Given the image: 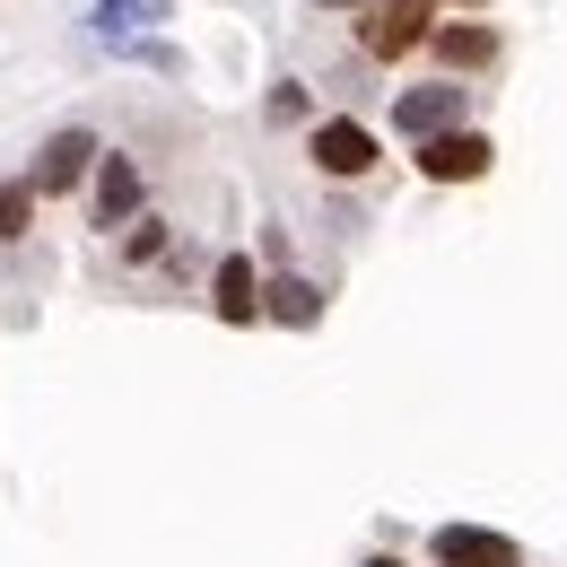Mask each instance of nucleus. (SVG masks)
<instances>
[{"label": "nucleus", "instance_id": "1", "mask_svg": "<svg viewBox=\"0 0 567 567\" xmlns=\"http://www.w3.org/2000/svg\"><path fill=\"white\" fill-rule=\"evenodd\" d=\"M306 166H315L323 184H367V175L384 166V141H375V123H358V114H323V123L306 132Z\"/></svg>", "mask_w": 567, "mask_h": 567}, {"label": "nucleus", "instance_id": "2", "mask_svg": "<svg viewBox=\"0 0 567 567\" xmlns=\"http://www.w3.org/2000/svg\"><path fill=\"white\" fill-rule=\"evenodd\" d=\"M350 27H358V53L393 71V62H411V53L427 44V27H436V18H427V0H367Z\"/></svg>", "mask_w": 567, "mask_h": 567}, {"label": "nucleus", "instance_id": "3", "mask_svg": "<svg viewBox=\"0 0 567 567\" xmlns=\"http://www.w3.org/2000/svg\"><path fill=\"white\" fill-rule=\"evenodd\" d=\"M96 157H105V141H96L87 123H62L53 141L35 148V166H27V193H35V202H71L79 184H87V166H96Z\"/></svg>", "mask_w": 567, "mask_h": 567}, {"label": "nucleus", "instance_id": "4", "mask_svg": "<svg viewBox=\"0 0 567 567\" xmlns=\"http://www.w3.org/2000/svg\"><path fill=\"white\" fill-rule=\"evenodd\" d=\"M463 114H472V87H463V79H420V87H402V96H393V132H402V141L463 132Z\"/></svg>", "mask_w": 567, "mask_h": 567}, {"label": "nucleus", "instance_id": "5", "mask_svg": "<svg viewBox=\"0 0 567 567\" xmlns=\"http://www.w3.org/2000/svg\"><path fill=\"white\" fill-rule=\"evenodd\" d=\"M141 210H148V184H141V166L105 148V157L87 166V218H96V227L114 236V227H132Z\"/></svg>", "mask_w": 567, "mask_h": 567}, {"label": "nucleus", "instance_id": "6", "mask_svg": "<svg viewBox=\"0 0 567 567\" xmlns=\"http://www.w3.org/2000/svg\"><path fill=\"white\" fill-rule=\"evenodd\" d=\"M427 567H524V542L489 533V524H436L427 533Z\"/></svg>", "mask_w": 567, "mask_h": 567}, {"label": "nucleus", "instance_id": "7", "mask_svg": "<svg viewBox=\"0 0 567 567\" xmlns=\"http://www.w3.org/2000/svg\"><path fill=\"white\" fill-rule=\"evenodd\" d=\"M420 53H436V62H445V79H472V71H497V53H506V44H497L489 18H436Z\"/></svg>", "mask_w": 567, "mask_h": 567}, {"label": "nucleus", "instance_id": "8", "mask_svg": "<svg viewBox=\"0 0 567 567\" xmlns=\"http://www.w3.org/2000/svg\"><path fill=\"white\" fill-rule=\"evenodd\" d=\"M411 166H420L427 184H481V175L497 166V148H489V132H472V123H463V132L420 141V157H411Z\"/></svg>", "mask_w": 567, "mask_h": 567}, {"label": "nucleus", "instance_id": "9", "mask_svg": "<svg viewBox=\"0 0 567 567\" xmlns=\"http://www.w3.org/2000/svg\"><path fill=\"white\" fill-rule=\"evenodd\" d=\"M210 315L227 332H254L262 323V271H254V254H218L210 262Z\"/></svg>", "mask_w": 567, "mask_h": 567}, {"label": "nucleus", "instance_id": "10", "mask_svg": "<svg viewBox=\"0 0 567 567\" xmlns=\"http://www.w3.org/2000/svg\"><path fill=\"white\" fill-rule=\"evenodd\" d=\"M323 306H332V297L306 280V271H280V280H262V315H271V323H288V332H315V323H323Z\"/></svg>", "mask_w": 567, "mask_h": 567}, {"label": "nucleus", "instance_id": "11", "mask_svg": "<svg viewBox=\"0 0 567 567\" xmlns=\"http://www.w3.org/2000/svg\"><path fill=\"white\" fill-rule=\"evenodd\" d=\"M166 254H175V227H166V218H132V227H123V245H114V262H123V271H157V262H166Z\"/></svg>", "mask_w": 567, "mask_h": 567}, {"label": "nucleus", "instance_id": "12", "mask_svg": "<svg viewBox=\"0 0 567 567\" xmlns=\"http://www.w3.org/2000/svg\"><path fill=\"white\" fill-rule=\"evenodd\" d=\"M166 18H175V0H96V35L105 44H123L141 27H166Z\"/></svg>", "mask_w": 567, "mask_h": 567}, {"label": "nucleus", "instance_id": "13", "mask_svg": "<svg viewBox=\"0 0 567 567\" xmlns=\"http://www.w3.org/2000/svg\"><path fill=\"white\" fill-rule=\"evenodd\" d=\"M27 236H35V193L18 175V184H0V245H27Z\"/></svg>", "mask_w": 567, "mask_h": 567}, {"label": "nucleus", "instance_id": "14", "mask_svg": "<svg viewBox=\"0 0 567 567\" xmlns=\"http://www.w3.org/2000/svg\"><path fill=\"white\" fill-rule=\"evenodd\" d=\"M271 123H306V87H297V79L271 87Z\"/></svg>", "mask_w": 567, "mask_h": 567}, {"label": "nucleus", "instance_id": "15", "mask_svg": "<svg viewBox=\"0 0 567 567\" xmlns=\"http://www.w3.org/2000/svg\"><path fill=\"white\" fill-rule=\"evenodd\" d=\"M358 567H411V559H402V550H367Z\"/></svg>", "mask_w": 567, "mask_h": 567}, {"label": "nucleus", "instance_id": "16", "mask_svg": "<svg viewBox=\"0 0 567 567\" xmlns=\"http://www.w3.org/2000/svg\"><path fill=\"white\" fill-rule=\"evenodd\" d=\"M427 9H481V0H427Z\"/></svg>", "mask_w": 567, "mask_h": 567}, {"label": "nucleus", "instance_id": "17", "mask_svg": "<svg viewBox=\"0 0 567 567\" xmlns=\"http://www.w3.org/2000/svg\"><path fill=\"white\" fill-rule=\"evenodd\" d=\"M315 9H367V0H315Z\"/></svg>", "mask_w": 567, "mask_h": 567}]
</instances>
